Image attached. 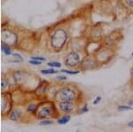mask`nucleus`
<instances>
[{
    "label": "nucleus",
    "instance_id": "obj_1",
    "mask_svg": "<svg viewBox=\"0 0 133 132\" xmlns=\"http://www.w3.org/2000/svg\"><path fill=\"white\" fill-rule=\"evenodd\" d=\"M66 33L64 29H57L51 37V45L56 50H59L63 47L66 41Z\"/></svg>",
    "mask_w": 133,
    "mask_h": 132
},
{
    "label": "nucleus",
    "instance_id": "obj_2",
    "mask_svg": "<svg viewBox=\"0 0 133 132\" xmlns=\"http://www.w3.org/2000/svg\"><path fill=\"white\" fill-rule=\"evenodd\" d=\"M59 99L61 101L73 102L76 99V92L69 87H65L59 91Z\"/></svg>",
    "mask_w": 133,
    "mask_h": 132
},
{
    "label": "nucleus",
    "instance_id": "obj_3",
    "mask_svg": "<svg viewBox=\"0 0 133 132\" xmlns=\"http://www.w3.org/2000/svg\"><path fill=\"white\" fill-rule=\"evenodd\" d=\"M66 65L69 67H75L80 62V55L77 52H70L66 56V59L65 60Z\"/></svg>",
    "mask_w": 133,
    "mask_h": 132
},
{
    "label": "nucleus",
    "instance_id": "obj_4",
    "mask_svg": "<svg viewBox=\"0 0 133 132\" xmlns=\"http://www.w3.org/2000/svg\"><path fill=\"white\" fill-rule=\"evenodd\" d=\"M53 114L52 108H51L49 106H41L39 109H37L36 112V116L38 119H41V120H45L48 117H51Z\"/></svg>",
    "mask_w": 133,
    "mask_h": 132
},
{
    "label": "nucleus",
    "instance_id": "obj_5",
    "mask_svg": "<svg viewBox=\"0 0 133 132\" xmlns=\"http://www.w3.org/2000/svg\"><path fill=\"white\" fill-rule=\"evenodd\" d=\"M2 41L6 44H14L16 42V36L9 30L2 31Z\"/></svg>",
    "mask_w": 133,
    "mask_h": 132
},
{
    "label": "nucleus",
    "instance_id": "obj_6",
    "mask_svg": "<svg viewBox=\"0 0 133 132\" xmlns=\"http://www.w3.org/2000/svg\"><path fill=\"white\" fill-rule=\"evenodd\" d=\"M59 109L64 114H70V113L74 112L75 105L73 104V102L61 101L59 103Z\"/></svg>",
    "mask_w": 133,
    "mask_h": 132
},
{
    "label": "nucleus",
    "instance_id": "obj_7",
    "mask_svg": "<svg viewBox=\"0 0 133 132\" xmlns=\"http://www.w3.org/2000/svg\"><path fill=\"white\" fill-rule=\"evenodd\" d=\"M21 115H22V112L19 109H14L12 112L10 113L9 119L12 122H17L21 119Z\"/></svg>",
    "mask_w": 133,
    "mask_h": 132
},
{
    "label": "nucleus",
    "instance_id": "obj_8",
    "mask_svg": "<svg viewBox=\"0 0 133 132\" xmlns=\"http://www.w3.org/2000/svg\"><path fill=\"white\" fill-rule=\"evenodd\" d=\"M83 65L84 66V68L91 69L94 67V61L91 59H85V60L83 62Z\"/></svg>",
    "mask_w": 133,
    "mask_h": 132
},
{
    "label": "nucleus",
    "instance_id": "obj_9",
    "mask_svg": "<svg viewBox=\"0 0 133 132\" xmlns=\"http://www.w3.org/2000/svg\"><path fill=\"white\" fill-rule=\"evenodd\" d=\"M70 119H71V116H70L69 114H66V115H64V116H62L61 118L58 119L57 122L59 124L64 125V124H66V123H68V122H69Z\"/></svg>",
    "mask_w": 133,
    "mask_h": 132
},
{
    "label": "nucleus",
    "instance_id": "obj_10",
    "mask_svg": "<svg viewBox=\"0 0 133 132\" xmlns=\"http://www.w3.org/2000/svg\"><path fill=\"white\" fill-rule=\"evenodd\" d=\"M1 49H2L3 52L5 53V55H11V54H12V52H11V49L9 47V45L5 44V43H2Z\"/></svg>",
    "mask_w": 133,
    "mask_h": 132
},
{
    "label": "nucleus",
    "instance_id": "obj_11",
    "mask_svg": "<svg viewBox=\"0 0 133 132\" xmlns=\"http://www.w3.org/2000/svg\"><path fill=\"white\" fill-rule=\"evenodd\" d=\"M41 74H56L57 71L54 70L53 68H50V69H43V70H40Z\"/></svg>",
    "mask_w": 133,
    "mask_h": 132
},
{
    "label": "nucleus",
    "instance_id": "obj_12",
    "mask_svg": "<svg viewBox=\"0 0 133 132\" xmlns=\"http://www.w3.org/2000/svg\"><path fill=\"white\" fill-rule=\"evenodd\" d=\"M37 106H36V105H30L28 107V111L29 112H30L31 114H36V112H37Z\"/></svg>",
    "mask_w": 133,
    "mask_h": 132
},
{
    "label": "nucleus",
    "instance_id": "obj_13",
    "mask_svg": "<svg viewBox=\"0 0 133 132\" xmlns=\"http://www.w3.org/2000/svg\"><path fill=\"white\" fill-rule=\"evenodd\" d=\"M118 111L122 112V111H127V110H131L132 107L130 106H119L117 107Z\"/></svg>",
    "mask_w": 133,
    "mask_h": 132
},
{
    "label": "nucleus",
    "instance_id": "obj_14",
    "mask_svg": "<svg viewBox=\"0 0 133 132\" xmlns=\"http://www.w3.org/2000/svg\"><path fill=\"white\" fill-rule=\"evenodd\" d=\"M47 65L51 67H58V68L61 67V64L59 62H56V61H51V62H49Z\"/></svg>",
    "mask_w": 133,
    "mask_h": 132
},
{
    "label": "nucleus",
    "instance_id": "obj_15",
    "mask_svg": "<svg viewBox=\"0 0 133 132\" xmlns=\"http://www.w3.org/2000/svg\"><path fill=\"white\" fill-rule=\"evenodd\" d=\"M53 122L51 120H43L41 121V122H40V125H42V126H47V125H51L52 124Z\"/></svg>",
    "mask_w": 133,
    "mask_h": 132
},
{
    "label": "nucleus",
    "instance_id": "obj_16",
    "mask_svg": "<svg viewBox=\"0 0 133 132\" xmlns=\"http://www.w3.org/2000/svg\"><path fill=\"white\" fill-rule=\"evenodd\" d=\"M61 72L65 74H77L79 73V71H70V70H66V69H62L61 70Z\"/></svg>",
    "mask_w": 133,
    "mask_h": 132
},
{
    "label": "nucleus",
    "instance_id": "obj_17",
    "mask_svg": "<svg viewBox=\"0 0 133 132\" xmlns=\"http://www.w3.org/2000/svg\"><path fill=\"white\" fill-rule=\"evenodd\" d=\"M21 78H22V74H21V72H17V73H15V80L17 82H19L20 80H21Z\"/></svg>",
    "mask_w": 133,
    "mask_h": 132
},
{
    "label": "nucleus",
    "instance_id": "obj_18",
    "mask_svg": "<svg viewBox=\"0 0 133 132\" xmlns=\"http://www.w3.org/2000/svg\"><path fill=\"white\" fill-rule=\"evenodd\" d=\"M29 63L33 64V65H36V66L41 65V61H37V60H35V59H31V60H29Z\"/></svg>",
    "mask_w": 133,
    "mask_h": 132
},
{
    "label": "nucleus",
    "instance_id": "obj_19",
    "mask_svg": "<svg viewBox=\"0 0 133 132\" xmlns=\"http://www.w3.org/2000/svg\"><path fill=\"white\" fill-rule=\"evenodd\" d=\"M88 111H89V108H88V106H84L82 108V109L80 110V113H81V114H84V113H87Z\"/></svg>",
    "mask_w": 133,
    "mask_h": 132
},
{
    "label": "nucleus",
    "instance_id": "obj_20",
    "mask_svg": "<svg viewBox=\"0 0 133 132\" xmlns=\"http://www.w3.org/2000/svg\"><path fill=\"white\" fill-rule=\"evenodd\" d=\"M32 59H35V60H37V61H45V59L44 58H42V57H32Z\"/></svg>",
    "mask_w": 133,
    "mask_h": 132
},
{
    "label": "nucleus",
    "instance_id": "obj_21",
    "mask_svg": "<svg viewBox=\"0 0 133 132\" xmlns=\"http://www.w3.org/2000/svg\"><path fill=\"white\" fill-rule=\"evenodd\" d=\"M126 5L128 6H130V7H133V0H125Z\"/></svg>",
    "mask_w": 133,
    "mask_h": 132
},
{
    "label": "nucleus",
    "instance_id": "obj_22",
    "mask_svg": "<svg viewBox=\"0 0 133 132\" xmlns=\"http://www.w3.org/2000/svg\"><path fill=\"white\" fill-rule=\"evenodd\" d=\"M101 101V97H97V99L94 100V102H93V104L94 105H98L99 102Z\"/></svg>",
    "mask_w": 133,
    "mask_h": 132
},
{
    "label": "nucleus",
    "instance_id": "obj_23",
    "mask_svg": "<svg viewBox=\"0 0 133 132\" xmlns=\"http://www.w3.org/2000/svg\"><path fill=\"white\" fill-rule=\"evenodd\" d=\"M5 86H6L5 81V80H2V82H1V89H2V91H4V90H5Z\"/></svg>",
    "mask_w": 133,
    "mask_h": 132
},
{
    "label": "nucleus",
    "instance_id": "obj_24",
    "mask_svg": "<svg viewBox=\"0 0 133 132\" xmlns=\"http://www.w3.org/2000/svg\"><path fill=\"white\" fill-rule=\"evenodd\" d=\"M57 79H58V80H66V79H68V77H66V76L59 75V76L57 77Z\"/></svg>",
    "mask_w": 133,
    "mask_h": 132
},
{
    "label": "nucleus",
    "instance_id": "obj_25",
    "mask_svg": "<svg viewBox=\"0 0 133 132\" xmlns=\"http://www.w3.org/2000/svg\"><path fill=\"white\" fill-rule=\"evenodd\" d=\"M128 126L130 127V128H133V121H132V122H130L128 123Z\"/></svg>",
    "mask_w": 133,
    "mask_h": 132
},
{
    "label": "nucleus",
    "instance_id": "obj_26",
    "mask_svg": "<svg viewBox=\"0 0 133 132\" xmlns=\"http://www.w3.org/2000/svg\"><path fill=\"white\" fill-rule=\"evenodd\" d=\"M131 75H132V77H133V69H132V71H131Z\"/></svg>",
    "mask_w": 133,
    "mask_h": 132
},
{
    "label": "nucleus",
    "instance_id": "obj_27",
    "mask_svg": "<svg viewBox=\"0 0 133 132\" xmlns=\"http://www.w3.org/2000/svg\"><path fill=\"white\" fill-rule=\"evenodd\" d=\"M132 56H133V52H132Z\"/></svg>",
    "mask_w": 133,
    "mask_h": 132
}]
</instances>
